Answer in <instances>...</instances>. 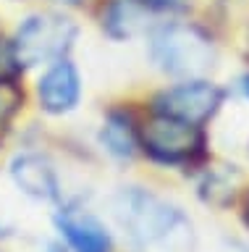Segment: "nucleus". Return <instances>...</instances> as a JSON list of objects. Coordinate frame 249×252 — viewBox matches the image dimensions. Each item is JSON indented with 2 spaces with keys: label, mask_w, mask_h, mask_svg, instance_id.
Listing matches in <instances>:
<instances>
[{
  "label": "nucleus",
  "mask_w": 249,
  "mask_h": 252,
  "mask_svg": "<svg viewBox=\"0 0 249 252\" xmlns=\"http://www.w3.org/2000/svg\"><path fill=\"white\" fill-rule=\"evenodd\" d=\"M76 37V27L71 19L60 13H34L21 21L13 39V53H16L19 66H37V63L60 61L63 53L71 47Z\"/></svg>",
  "instance_id": "7ed1b4c3"
},
{
  "label": "nucleus",
  "mask_w": 249,
  "mask_h": 252,
  "mask_svg": "<svg viewBox=\"0 0 249 252\" xmlns=\"http://www.w3.org/2000/svg\"><path fill=\"white\" fill-rule=\"evenodd\" d=\"M231 173L233 171H215L205 179L202 189L207 192V200L210 202H228L233 200V192H236V179L231 181Z\"/></svg>",
  "instance_id": "9b49d317"
},
{
  "label": "nucleus",
  "mask_w": 249,
  "mask_h": 252,
  "mask_svg": "<svg viewBox=\"0 0 249 252\" xmlns=\"http://www.w3.org/2000/svg\"><path fill=\"white\" fill-rule=\"evenodd\" d=\"M241 90H244V94L249 97V76H244V79H241Z\"/></svg>",
  "instance_id": "2eb2a0df"
},
{
  "label": "nucleus",
  "mask_w": 249,
  "mask_h": 252,
  "mask_svg": "<svg viewBox=\"0 0 249 252\" xmlns=\"http://www.w3.org/2000/svg\"><path fill=\"white\" fill-rule=\"evenodd\" d=\"M244 218H247V226H249V200H247V216Z\"/></svg>",
  "instance_id": "dca6fc26"
},
{
  "label": "nucleus",
  "mask_w": 249,
  "mask_h": 252,
  "mask_svg": "<svg viewBox=\"0 0 249 252\" xmlns=\"http://www.w3.org/2000/svg\"><path fill=\"white\" fill-rule=\"evenodd\" d=\"M139 145L158 163L176 165V163L194 160L202 153V147H205V137H202L199 126H192V124L178 121V118L155 113L139 129Z\"/></svg>",
  "instance_id": "20e7f679"
},
{
  "label": "nucleus",
  "mask_w": 249,
  "mask_h": 252,
  "mask_svg": "<svg viewBox=\"0 0 249 252\" xmlns=\"http://www.w3.org/2000/svg\"><path fill=\"white\" fill-rule=\"evenodd\" d=\"M142 8H152V11H160V8H168L170 0H137Z\"/></svg>",
  "instance_id": "4468645a"
},
{
  "label": "nucleus",
  "mask_w": 249,
  "mask_h": 252,
  "mask_svg": "<svg viewBox=\"0 0 249 252\" xmlns=\"http://www.w3.org/2000/svg\"><path fill=\"white\" fill-rule=\"evenodd\" d=\"M144 24V8L137 0H113L103 13V27L111 37H134Z\"/></svg>",
  "instance_id": "1a4fd4ad"
},
{
  "label": "nucleus",
  "mask_w": 249,
  "mask_h": 252,
  "mask_svg": "<svg viewBox=\"0 0 249 252\" xmlns=\"http://www.w3.org/2000/svg\"><path fill=\"white\" fill-rule=\"evenodd\" d=\"M58 226L76 252H108L111 250V236H108V231L100 226V220H95L87 213L66 210L58 218Z\"/></svg>",
  "instance_id": "6e6552de"
},
{
  "label": "nucleus",
  "mask_w": 249,
  "mask_h": 252,
  "mask_svg": "<svg viewBox=\"0 0 249 252\" xmlns=\"http://www.w3.org/2000/svg\"><path fill=\"white\" fill-rule=\"evenodd\" d=\"M11 176L29 197L53 200V197L58 194L55 171H53V165L40 155H19L11 165Z\"/></svg>",
  "instance_id": "0eeeda50"
},
{
  "label": "nucleus",
  "mask_w": 249,
  "mask_h": 252,
  "mask_svg": "<svg viewBox=\"0 0 249 252\" xmlns=\"http://www.w3.org/2000/svg\"><path fill=\"white\" fill-rule=\"evenodd\" d=\"M68 3H82V0H68Z\"/></svg>",
  "instance_id": "a211bd4d"
},
{
  "label": "nucleus",
  "mask_w": 249,
  "mask_h": 252,
  "mask_svg": "<svg viewBox=\"0 0 249 252\" xmlns=\"http://www.w3.org/2000/svg\"><path fill=\"white\" fill-rule=\"evenodd\" d=\"M21 100H24V94H21V90L11 82V79L8 82H0V126L19 110Z\"/></svg>",
  "instance_id": "f8f14e48"
},
{
  "label": "nucleus",
  "mask_w": 249,
  "mask_h": 252,
  "mask_svg": "<svg viewBox=\"0 0 249 252\" xmlns=\"http://www.w3.org/2000/svg\"><path fill=\"white\" fill-rule=\"evenodd\" d=\"M19 71V61L13 53V45L0 39V82H8V79Z\"/></svg>",
  "instance_id": "ddd939ff"
},
{
  "label": "nucleus",
  "mask_w": 249,
  "mask_h": 252,
  "mask_svg": "<svg viewBox=\"0 0 249 252\" xmlns=\"http://www.w3.org/2000/svg\"><path fill=\"white\" fill-rule=\"evenodd\" d=\"M223 102V90L210 82H184L163 90L155 97V113L178 118L184 124L199 126L207 118L215 116V110Z\"/></svg>",
  "instance_id": "39448f33"
},
{
  "label": "nucleus",
  "mask_w": 249,
  "mask_h": 252,
  "mask_svg": "<svg viewBox=\"0 0 249 252\" xmlns=\"http://www.w3.org/2000/svg\"><path fill=\"white\" fill-rule=\"evenodd\" d=\"M79 74H76L74 63L68 61H53V66L42 74L37 84V94L48 113H66L79 102Z\"/></svg>",
  "instance_id": "423d86ee"
},
{
  "label": "nucleus",
  "mask_w": 249,
  "mask_h": 252,
  "mask_svg": "<svg viewBox=\"0 0 249 252\" xmlns=\"http://www.w3.org/2000/svg\"><path fill=\"white\" fill-rule=\"evenodd\" d=\"M113 213L137 252H194L192 220L158 194L123 189Z\"/></svg>",
  "instance_id": "f257e3e1"
},
{
  "label": "nucleus",
  "mask_w": 249,
  "mask_h": 252,
  "mask_svg": "<svg viewBox=\"0 0 249 252\" xmlns=\"http://www.w3.org/2000/svg\"><path fill=\"white\" fill-rule=\"evenodd\" d=\"M48 252H63V250H58V247H50Z\"/></svg>",
  "instance_id": "f3484780"
},
{
  "label": "nucleus",
  "mask_w": 249,
  "mask_h": 252,
  "mask_svg": "<svg viewBox=\"0 0 249 252\" xmlns=\"http://www.w3.org/2000/svg\"><path fill=\"white\" fill-rule=\"evenodd\" d=\"M103 145L118 158H131L134 155V150L139 145V134L134 129V124H131V116L113 113L111 118H108L105 129H103Z\"/></svg>",
  "instance_id": "9d476101"
},
{
  "label": "nucleus",
  "mask_w": 249,
  "mask_h": 252,
  "mask_svg": "<svg viewBox=\"0 0 249 252\" xmlns=\"http://www.w3.org/2000/svg\"><path fill=\"white\" fill-rule=\"evenodd\" d=\"M152 63L173 76H202L213 68L215 47L192 24H166L150 39Z\"/></svg>",
  "instance_id": "f03ea898"
}]
</instances>
